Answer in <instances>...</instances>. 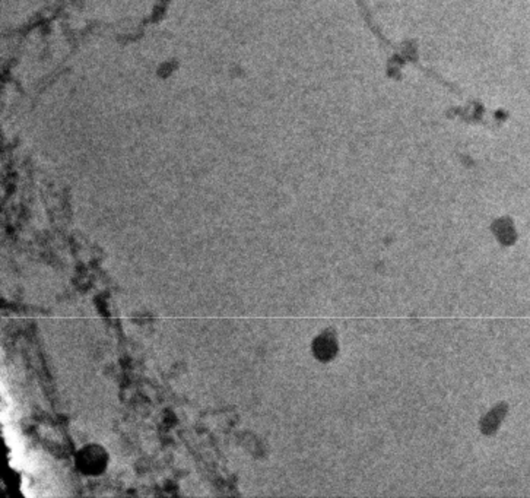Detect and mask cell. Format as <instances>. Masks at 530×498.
Returning a JSON list of instances; mask_svg holds the SVG:
<instances>
[{
	"instance_id": "obj_2",
	"label": "cell",
	"mask_w": 530,
	"mask_h": 498,
	"mask_svg": "<svg viewBox=\"0 0 530 498\" xmlns=\"http://www.w3.org/2000/svg\"><path fill=\"white\" fill-rule=\"evenodd\" d=\"M83 462L86 463V465H85V471L88 472H100V466L101 465H104V462L101 460L100 453L98 452H86V456H85V459L82 460V463ZM82 463H81V465H82Z\"/></svg>"
},
{
	"instance_id": "obj_1",
	"label": "cell",
	"mask_w": 530,
	"mask_h": 498,
	"mask_svg": "<svg viewBox=\"0 0 530 498\" xmlns=\"http://www.w3.org/2000/svg\"><path fill=\"white\" fill-rule=\"evenodd\" d=\"M316 352L320 358L326 360L336 352V345L330 337H319V341L316 344Z\"/></svg>"
}]
</instances>
